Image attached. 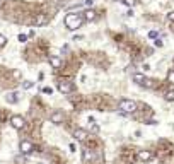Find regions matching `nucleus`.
I'll use <instances>...</instances> for the list:
<instances>
[{
    "label": "nucleus",
    "mask_w": 174,
    "mask_h": 164,
    "mask_svg": "<svg viewBox=\"0 0 174 164\" xmlns=\"http://www.w3.org/2000/svg\"><path fill=\"white\" fill-rule=\"evenodd\" d=\"M50 65H51L53 69H60L61 67V58L58 55H51L50 56Z\"/></svg>",
    "instance_id": "nucleus-10"
},
{
    "label": "nucleus",
    "mask_w": 174,
    "mask_h": 164,
    "mask_svg": "<svg viewBox=\"0 0 174 164\" xmlns=\"http://www.w3.org/2000/svg\"><path fill=\"white\" fill-rule=\"evenodd\" d=\"M5 101L9 104H16L19 101V96H17V92H7V96H5Z\"/></svg>",
    "instance_id": "nucleus-13"
},
{
    "label": "nucleus",
    "mask_w": 174,
    "mask_h": 164,
    "mask_svg": "<svg viewBox=\"0 0 174 164\" xmlns=\"http://www.w3.org/2000/svg\"><path fill=\"white\" fill-rule=\"evenodd\" d=\"M120 2H121V0H120Z\"/></svg>",
    "instance_id": "nucleus-29"
},
{
    "label": "nucleus",
    "mask_w": 174,
    "mask_h": 164,
    "mask_svg": "<svg viewBox=\"0 0 174 164\" xmlns=\"http://www.w3.org/2000/svg\"><path fill=\"white\" fill-rule=\"evenodd\" d=\"M87 135H89V134H87V130H84V128H77L74 132V137L77 138V140H80V142H82V140H85Z\"/></svg>",
    "instance_id": "nucleus-9"
},
{
    "label": "nucleus",
    "mask_w": 174,
    "mask_h": 164,
    "mask_svg": "<svg viewBox=\"0 0 174 164\" xmlns=\"http://www.w3.org/2000/svg\"><path fill=\"white\" fill-rule=\"evenodd\" d=\"M43 92L44 94H53V89L51 87H43Z\"/></svg>",
    "instance_id": "nucleus-24"
},
{
    "label": "nucleus",
    "mask_w": 174,
    "mask_h": 164,
    "mask_svg": "<svg viewBox=\"0 0 174 164\" xmlns=\"http://www.w3.org/2000/svg\"><path fill=\"white\" fill-rule=\"evenodd\" d=\"M92 132H99V125H92Z\"/></svg>",
    "instance_id": "nucleus-27"
},
{
    "label": "nucleus",
    "mask_w": 174,
    "mask_h": 164,
    "mask_svg": "<svg viewBox=\"0 0 174 164\" xmlns=\"http://www.w3.org/2000/svg\"><path fill=\"white\" fill-rule=\"evenodd\" d=\"M121 4H125L126 7H130V9H131V7L135 5V0H121Z\"/></svg>",
    "instance_id": "nucleus-17"
},
{
    "label": "nucleus",
    "mask_w": 174,
    "mask_h": 164,
    "mask_svg": "<svg viewBox=\"0 0 174 164\" xmlns=\"http://www.w3.org/2000/svg\"><path fill=\"white\" fill-rule=\"evenodd\" d=\"M167 21H171V22H174V10H171L169 14H167Z\"/></svg>",
    "instance_id": "nucleus-23"
},
{
    "label": "nucleus",
    "mask_w": 174,
    "mask_h": 164,
    "mask_svg": "<svg viewBox=\"0 0 174 164\" xmlns=\"http://www.w3.org/2000/svg\"><path fill=\"white\" fill-rule=\"evenodd\" d=\"M118 109L120 113L126 115V113H135L137 111V103L133 99H121L120 104H118Z\"/></svg>",
    "instance_id": "nucleus-2"
},
{
    "label": "nucleus",
    "mask_w": 174,
    "mask_h": 164,
    "mask_svg": "<svg viewBox=\"0 0 174 164\" xmlns=\"http://www.w3.org/2000/svg\"><path fill=\"white\" fill-rule=\"evenodd\" d=\"M96 12L92 9H87L85 12H84V21H87V22H92V21H96Z\"/></svg>",
    "instance_id": "nucleus-11"
},
{
    "label": "nucleus",
    "mask_w": 174,
    "mask_h": 164,
    "mask_svg": "<svg viewBox=\"0 0 174 164\" xmlns=\"http://www.w3.org/2000/svg\"><path fill=\"white\" fill-rule=\"evenodd\" d=\"M82 22H84V16H80V14L68 12L65 16V26H67V29H70V31L78 29V27L82 26Z\"/></svg>",
    "instance_id": "nucleus-1"
},
{
    "label": "nucleus",
    "mask_w": 174,
    "mask_h": 164,
    "mask_svg": "<svg viewBox=\"0 0 174 164\" xmlns=\"http://www.w3.org/2000/svg\"><path fill=\"white\" fill-rule=\"evenodd\" d=\"M82 159L84 161H89V159H92V154L89 151H84V155H82Z\"/></svg>",
    "instance_id": "nucleus-19"
},
{
    "label": "nucleus",
    "mask_w": 174,
    "mask_h": 164,
    "mask_svg": "<svg viewBox=\"0 0 174 164\" xmlns=\"http://www.w3.org/2000/svg\"><path fill=\"white\" fill-rule=\"evenodd\" d=\"M148 38H150V39H157V38H159V33H157V31H148Z\"/></svg>",
    "instance_id": "nucleus-18"
},
{
    "label": "nucleus",
    "mask_w": 174,
    "mask_h": 164,
    "mask_svg": "<svg viewBox=\"0 0 174 164\" xmlns=\"http://www.w3.org/2000/svg\"><path fill=\"white\" fill-rule=\"evenodd\" d=\"M70 152H75V151H77V147H75V144H70Z\"/></svg>",
    "instance_id": "nucleus-26"
},
{
    "label": "nucleus",
    "mask_w": 174,
    "mask_h": 164,
    "mask_svg": "<svg viewBox=\"0 0 174 164\" xmlns=\"http://www.w3.org/2000/svg\"><path fill=\"white\" fill-rule=\"evenodd\" d=\"M24 123H26V121H24V118H22L21 115H14V116L10 118V125L16 130H22L24 128Z\"/></svg>",
    "instance_id": "nucleus-5"
},
{
    "label": "nucleus",
    "mask_w": 174,
    "mask_h": 164,
    "mask_svg": "<svg viewBox=\"0 0 174 164\" xmlns=\"http://www.w3.org/2000/svg\"><path fill=\"white\" fill-rule=\"evenodd\" d=\"M19 151H21V154H31V152L34 151V144L31 142V140H21V144H19Z\"/></svg>",
    "instance_id": "nucleus-3"
},
{
    "label": "nucleus",
    "mask_w": 174,
    "mask_h": 164,
    "mask_svg": "<svg viewBox=\"0 0 174 164\" xmlns=\"http://www.w3.org/2000/svg\"><path fill=\"white\" fill-rule=\"evenodd\" d=\"M2 5H4V0H0V9H2Z\"/></svg>",
    "instance_id": "nucleus-28"
},
{
    "label": "nucleus",
    "mask_w": 174,
    "mask_h": 164,
    "mask_svg": "<svg viewBox=\"0 0 174 164\" xmlns=\"http://www.w3.org/2000/svg\"><path fill=\"white\" fill-rule=\"evenodd\" d=\"M84 4H85L87 7H92V4H94V0H85V2H84Z\"/></svg>",
    "instance_id": "nucleus-25"
},
{
    "label": "nucleus",
    "mask_w": 174,
    "mask_h": 164,
    "mask_svg": "<svg viewBox=\"0 0 174 164\" xmlns=\"http://www.w3.org/2000/svg\"><path fill=\"white\" fill-rule=\"evenodd\" d=\"M167 82L174 86V69H171L169 72H167Z\"/></svg>",
    "instance_id": "nucleus-15"
},
{
    "label": "nucleus",
    "mask_w": 174,
    "mask_h": 164,
    "mask_svg": "<svg viewBox=\"0 0 174 164\" xmlns=\"http://www.w3.org/2000/svg\"><path fill=\"white\" fill-rule=\"evenodd\" d=\"M46 22H48V16L46 14H38L34 19V26L39 27V26H43V24H46Z\"/></svg>",
    "instance_id": "nucleus-8"
},
{
    "label": "nucleus",
    "mask_w": 174,
    "mask_h": 164,
    "mask_svg": "<svg viewBox=\"0 0 174 164\" xmlns=\"http://www.w3.org/2000/svg\"><path fill=\"white\" fill-rule=\"evenodd\" d=\"M33 86H34V82H33V80H24V84H22V89H31Z\"/></svg>",
    "instance_id": "nucleus-16"
},
{
    "label": "nucleus",
    "mask_w": 174,
    "mask_h": 164,
    "mask_svg": "<svg viewBox=\"0 0 174 164\" xmlns=\"http://www.w3.org/2000/svg\"><path fill=\"white\" fill-rule=\"evenodd\" d=\"M17 39H19V43H26V41H27V34H22V33H21V34L17 36Z\"/></svg>",
    "instance_id": "nucleus-20"
},
{
    "label": "nucleus",
    "mask_w": 174,
    "mask_h": 164,
    "mask_svg": "<svg viewBox=\"0 0 174 164\" xmlns=\"http://www.w3.org/2000/svg\"><path fill=\"white\" fill-rule=\"evenodd\" d=\"M154 45H155L157 48H162V46H164V43H162V39H161V38H157V39H154Z\"/></svg>",
    "instance_id": "nucleus-22"
},
{
    "label": "nucleus",
    "mask_w": 174,
    "mask_h": 164,
    "mask_svg": "<svg viewBox=\"0 0 174 164\" xmlns=\"http://www.w3.org/2000/svg\"><path fill=\"white\" fill-rule=\"evenodd\" d=\"M164 98H165V101H174V87L169 89V91H165Z\"/></svg>",
    "instance_id": "nucleus-14"
},
{
    "label": "nucleus",
    "mask_w": 174,
    "mask_h": 164,
    "mask_svg": "<svg viewBox=\"0 0 174 164\" xmlns=\"http://www.w3.org/2000/svg\"><path fill=\"white\" fill-rule=\"evenodd\" d=\"M145 80H147V77H145L144 73H133V82H135V84H138V86H142L144 87V84H145Z\"/></svg>",
    "instance_id": "nucleus-12"
},
{
    "label": "nucleus",
    "mask_w": 174,
    "mask_h": 164,
    "mask_svg": "<svg viewBox=\"0 0 174 164\" xmlns=\"http://www.w3.org/2000/svg\"><path fill=\"white\" fill-rule=\"evenodd\" d=\"M63 113L61 111H53L51 113V116H50V121L51 123H55V125H60V123H63Z\"/></svg>",
    "instance_id": "nucleus-6"
},
{
    "label": "nucleus",
    "mask_w": 174,
    "mask_h": 164,
    "mask_svg": "<svg viewBox=\"0 0 174 164\" xmlns=\"http://www.w3.org/2000/svg\"><path fill=\"white\" fill-rule=\"evenodd\" d=\"M58 91L61 94H70V92L74 91V84L70 80H60L58 82Z\"/></svg>",
    "instance_id": "nucleus-4"
},
{
    "label": "nucleus",
    "mask_w": 174,
    "mask_h": 164,
    "mask_svg": "<svg viewBox=\"0 0 174 164\" xmlns=\"http://www.w3.org/2000/svg\"><path fill=\"white\" fill-rule=\"evenodd\" d=\"M138 161L140 162H148V161L152 159V152L150 151H138Z\"/></svg>",
    "instance_id": "nucleus-7"
},
{
    "label": "nucleus",
    "mask_w": 174,
    "mask_h": 164,
    "mask_svg": "<svg viewBox=\"0 0 174 164\" xmlns=\"http://www.w3.org/2000/svg\"><path fill=\"white\" fill-rule=\"evenodd\" d=\"M5 45H7V38L4 34H0V48H4Z\"/></svg>",
    "instance_id": "nucleus-21"
}]
</instances>
